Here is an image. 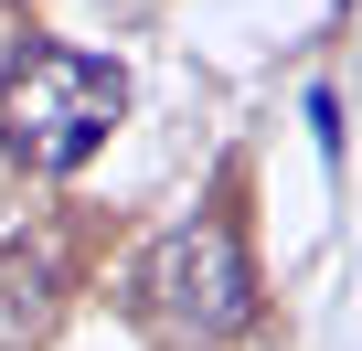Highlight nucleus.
Listing matches in <instances>:
<instances>
[{"instance_id": "obj_1", "label": "nucleus", "mask_w": 362, "mask_h": 351, "mask_svg": "<svg viewBox=\"0 0 362 351\" xmlns=\"http://www.w3.org/2000/svg\"><path fill=\"white\" fill-rule=\"evenodd\" d=\"M128 117V75L107 54H75V43H33L0 64V149L22 170H86L107 149V128Z\"/></svg>"}, {"instance_id": "obj_2", "label": "nucleus", "mask_w": 362, "mask_h": 351, "mask_svg": "<svg viewBox=\"0 0 362 351\" xmlns=\"http://www.w3.org/2000/svg\"><path fill=\"white\" fill-rule=\"evenodd\" d=\"M128 287H139V319H160V330H181V340H224V330L256 319V256H245V234H235L224 213L170 224V234L139 256Z\"/></svg>"}, {"instance_id": "obj_3", "label": "nucleus", "mask_w": 362, "mask_h": 351, "mask_svg": "<svg viewBox=\"0 0 362 351\" xmlns=\"http://www.w3.org/2000/svg\"><path fill=\"white\" fill-rule=\"evenodd\" d=\"M64 298V234H11L0 245V319H43Z\"/></svg>"}]
</instances>
